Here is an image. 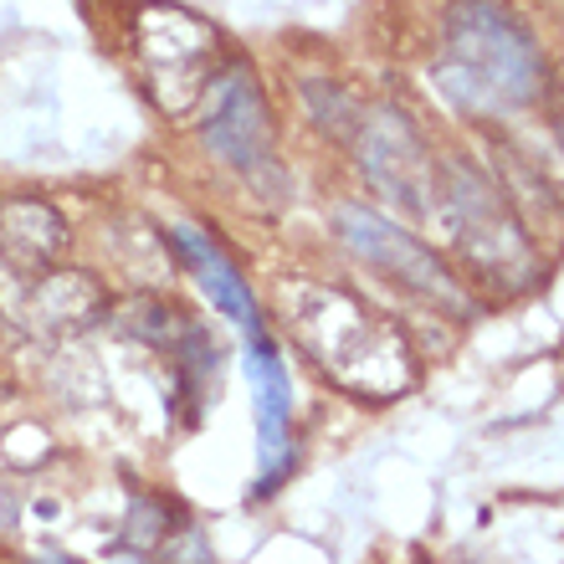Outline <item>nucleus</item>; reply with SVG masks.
I'll return each mask as SVG.
<instances>
[{"label": "nucleus", "mask_w": 564, "mask_h": 564, "mask_svg": "<svg viewBox=\"0 0 564 564\" xmlns=\"http://www.w3.org/2000/svg\"><path fill=\"white\" fill-rule=\"evenodd\" d=\"M293 328L324 375H334L344 390H355L365 401H390L416 380V355L405 334L390 318L365 303V297L313 282L293 303Z\"/></svg>", "instance_id": "obj_1"}, {"label": "nucleus", "mask_w": 564, "mask_h": 564, "mask_svg": "<svg viewBox=\"0 0 564 564\" xmlns=\"http://www.w3.org/2000/svg\"><path fill=\"white\" fill-rule=\"evenodd\" d=\"M436 83L467 113L523 108L544 83V57L534 36L492 0H462L446 21V57Z\"/></svg>", "instance_id": "obj_2"}, {"label": "nucleus", "mask_w": 564, "mask_h": 564, "mask_svg": "<svg viewBox=\"0 0 564 564\" xmlns=\"http://www.w3.org/2000/svg\"><path fill=\"white\" fill-rule=\"evenodd\" d=\"M436 200L446 206L452 237H457V247L467 252V262L477 272H488L503 288H519V282L534 278V268H539L534 247L523 237V226L513 216V206L503 200V191L482 170H473L467 160H446Z\"/></svg>", "instance_id": "obj_3"}, {"label": "nucleus", "mask_w": 564, "mask_h": 564, "mask_svg": "<svg viewBox=\"0 0 564 564\" xmlns=\"http://www.w3.org/2000/svg\"><path fill=\"white\" fill-rule=\"evenodd\" d=\"M139 62H144V88L164 113H185L195 98L216 83V62H221V36L210 21L180 6H144L139 11Z\"/></svg>", "instance_id": "obj_4"}, {"label": "nucleus", "mask_w": 564, "mask_h": 564, "mask_svg": "<svg viewBox=\"0 0 564 564\" xmlns=\"http://www.w3.org/2000/svg\"><path fill=\"white\" fill-rule=\"evenodd\" d=\"M334 226H339L344 247H349L359 262H370L375 272L395 278L401 288L421 293L426 303H436V308L473 313V297H467L457 272L446 268V257L436 252V247H426L421 237H411L405 226H395L390 216H380V210H370V206H344Z\"/></svg>", "instance_id": "obj_5"}, {"label": "nucleus", "mask_w": 564, "mask_h": 564, "mask_svg": "<svg viewBox=\"0 0 564 564\" xmlns=\"http://www.w3.org/2000/svg\"><path fill=\"white\" fill-rule=\"evenodd\" d=\"M359 134V170L375 185V195H386L390 206L426 216L436 206V170H431L426 139L401 108H380L355 129Z\"/></svg>", "instance_id": "obj_6"}, {"label": "nucleus", "mask_w": 564, "mask_h": 564, "mask_svg": "<svg viewBox=\"0 0 564 564\" xmlns=\"http://www.w3.org/2000/svg\"><path fill=\"white\" fill-rule=\"evenodd\" d=\"M200 139L221 164L231 170H257L272 160V113L268 98L257 93L247 73H231L221 83V98L210 108V119L200 123Z\"/></svg>", "instance_id": "obj_7"}, {"label": "nucleus", "mask_w": 564, "mask_h": 564, "mask_svg": "<svg viewBox=\"0 0 564 564\" xmlns=\"http://www.w3.org/2000/svg\"><path fill=\"white\" fill-rule=\"evenodd\" d=\"M104 318V293L88 272H57L46 268L31 288L26 303V324L42 334V339H73L83 328H93Z\"/></svg>", "instance_id": "obj_8"}, {"label": "nucleus", "mask_w": 564, "mask_h": 564, "mask_svg": "<svg viewBox=\"0 0 564 564\" xmlns=\"http://www.w3.org/2000/svg\"><path fill=\"white\" fill-rule=\"evenodd\" d=\"M252 386H257V421H262V462H268V488L278 482V473L288 467V426H293V386H288V370H282V355L272 349L268 328L252 334Z\"/></svg>", "instance_id": "obj_9"}, {"label": "nucleus", "mask_w": 564, "mask_h": 564, "mask_svg": "<svg viewBox=\"0 0 564 564\" xmlns=\"http://www.w3.org/2000/svg\"><path fill=\"white\" fill-rule=\"evenodd\" d=\"M170 241H175V252L185 257V268L200 278V288L210 293V303L231 318V324L252 339V334H262V318H257V303H252V288L241 282V272L231 268V257L216 247L210 237H200L195 226H175L170 231Z\"/></svg>", "instance_id": "obj_10"}, {"label": "nucleus", "mask_w": 564, "mask_h": 564, "mask_svg": "<svg viewBox=\"0 0 564 564\" xmlns=\"http://www.w3.org/2000/svg\"><path fill=\"white\" fill-rule=\"evenodd\" d=\"M0 252L11 268L46 272L67 252V221L46 200H6L0 206Z\"/></svg>", "instance_id": "obj_11"}, {"label": "nucleus", "mask_w": 564, "mask_h": 564, "mask_svg": "<svg viewBox=\"0 0 564 564\" xmlns=\"http://www.w3.org/2000/svg\"><path fill=\"white\" fill-rule=\"evenodd\" d=\"M119 324H123V334H139L144 344H185L195 334L185 308L164 303V297H134V303L119 313Z\"/></svg>", "instance_id": "obj_12"}, {"label": "nucleus", "mask_w": 564, "mask_h": 564, "mask_svg": "<svg viewBox=\"0 0 564 564\" xmlns=\"http://www.w3.org/2000/svg\"><path fill=\"white\" fill-rule=\"evenodd\" d=\"M303 98L313 104V113H318V123H324V129H339V134H355V129H359L355 104L344 98V88H328V83H308V88H303Z\"/></svg>", "instance_id": "obj_13"}]
</instances>
